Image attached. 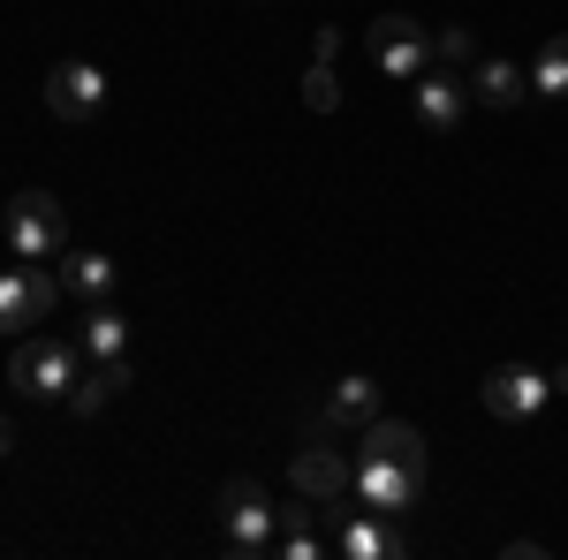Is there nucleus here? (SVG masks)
<instances>
[{
    "label": "nucleus",
    "mask_w": 568,
    "mask_h": 560,
    "mask_svg": "<svg viewBox=\"0 0 568 560\" xmlns=\"http://www.w3.org/2000/svg\"><path fill=\"white\" fill-rule=\"evenodd\" d=\"M84 342H61V334H23L8 356V387L31 394V401H69V387L84 379Z\"/></svg>",
    "instance_id": "1"
},
{
    "label": "nucleus",
    "mask_w": 568,
    "mask_h": 560,
    "mask_svg": "<svg viewBox=\"0 0 568 560\" xmlns=\"http://www.w3.org/2000/svg\"><path fill=\"white\" fill-rule=\"evenodd\" d=\"M273 538H281L273 492H265L258 477H227L220 485V546L235 560H258V553H273Z\"/></svg>",
    "instance_id": "2"
},
{
    "label": "nucleus",
    "mask_w": 568,
    "mask_h": 560,
    "mask_svg": "<svg viewBox=\"0 0 568 560\" xmlns=\"http://www.w3.org/2000/svg\"><path fill=\"white\" fill-rule=\"evenodd\" d=\"M8 251L31 258V265L69 251V213H61L53 190H23V197H8Z\"/></svg>",
    "instance_id": "3"
},
{
    "label": "nucleus",
    "mask_w": 568,
    "mask_h": 560,
    "mask_svg": "<svg viewBox=\"0 0 568 560\" xmlns=\"http://www.w3.org/2000/svg\"><path fill=\"white\" fill-rule=\"evenodd\" d=\"M364 53H372V69H379L387 84H409V77L433 61V31H425L417 16H379V23L364 31Z\"/></svg>",
    "instance_id": "4"
},
{
    "label": "nucleus",
    "mask_w": 568,
    "mask_h": 560,
    "mask_svg": "<svg viewBox=\"0 0 568 560\" xmlns=\"http://www.w3.org/2000/svg\"><path fill=\"white\" fill-rule=\"evenodd\" d=\"M45 114L69 122V130L99 122V114H106V69H99V61H53V77H45Z\"/></svg>",
    "instance_id": "5"
},
{
    "label": "nucleus",
    "mask_w": 568,
    "mask_h": 560,
    "mask_svg": "<svg viewBox=\"0 0 568 560\" xmlns=\"http://www.w3.org/2000/svg\"><path fill=\"white\" fill-rule=\"evenodd\" d=\"M433 470H409V462H387V455H356V508H379V516H402L425 500Z\"/></svg>",
    "instance_id": "6"
},
{
    "label": "nucleus",
    "mask_w": 568,
    "mask_h": 560,
    "mask_svg": "<svg viewBox=\"0 0 568 560\" xmlns=\"http://www.w3.org/2000/svg\"><path fill=\"white\" fill-rule=\"evenodd\" d=\"M53 296H61V281L39 273V265H8L0 273V334H23V326H45L53 318Z\"/></svg>",
    "instance_id": "7"
},
{
    "label": "nucleus",
    "mask_w": 568,
    "mask_h": 560,
    "mask_svg": "<svg viewBox=\"0 0 568 560\" xmlns=\"http://www.w3.org/2000/svg\"><path fill=\"white\" fill-rule=\"evenodd\" d=\"M554 401V379L546 371H530V364H500V371H485V409L500 417V425H524Z\"/></svg>",
    "instance_id": "8"
},
{
    "label": "nucleus",
    "mask_w": 568,
    "mask_h": 560,
    "mask_svg": "<svg viewBox=\"0 0 568 560\" xmlns=\"http://www.w3.org/2000/svg\"><path fill=\"white\" fill-rule=\"evenodd\" d=\"M409 106H417V122L433 136H447V130H463V114H470V84L455 69H417L409 77Z\"/></svg>",
    "instance_id": "9"
},
{
    "label": "nucleus",
    "mask_w": 568,
    "mask_h": 560,
    "mask_svg": "<svg viewBox=\"0 0 568 560\" xmlns=\"http://www.w3.org/2000/svg\"><path fill=\"white\" fill-rule=\"evenodd\" d=\"M288 485H296L304 500H326V508H334V500H349V492H356V462L311 439V447H296V462H288Z\"/></svg>",
    "instance_id": "10"
},
{
    "label": "nucleus",
    "mask_w": 568,
    "mask_h": 560,
    "mask_svg": "<svg viewBox=\"0 0 568 560\" xmlns=\"http://www.w3.org/2000/svg\"><path fill=\"white\" fill-rule=\"evenodd\" d=\"M334 553L342 560H394V553H409V538L394 530V516L364 508V516H349L342 530H334Z\"/></svg>",
    "instance_id": "11"
},
{
    "label": "nucleus",
    "mask_w": 568,
    "mask_h": 560,
    "mask_svg": "<svg viewBox=\"0 0 568 560\" xmlns=\"http://www.w3.org/2000/svg\"><path fill=\"white\" fill-rule=\"evenodd\" d=\"M318 417H326V431H364L372 417H379V387H372L364 371H349V379H334V387H326Z\"/></svg>",
    "instance_id": "12"
},
{
    "label": "nucleus",
    "mask_w": 568,
    "mask_h": 560,
    "mask_svg": "<svg viewBox=\"0 0 568 560\" xmlns=\"http://www.w3.org/2000/svg\"><path fill=\"white\" fill-rule=\"evenodd\" d=\"M470 99H478V106H500V114H508V106H524V99H530V69H524V61H508V53H493V61L478 53Z\"/></svg>",
    "instance_id": "13"
},
{
    "label": "nucleus",
    "mask_w": 568,
    "mask_h": 560,
    "mask_svg": "<svg viewBox=\"0 0 568 560\" xmlns=\"http://www.w3.org/2000/svg\"><path fill=\"white\" fill-rule=\"evenodd\" d=\"M364 439V455H387V462H409V470H433V447H425V431L402 425V417H372V425L356 431Z\"/></svg>",
    "instance_id": "14"
},
{
    "label": "nucleus",
    "mask_w": 568,
    "mask_h": 560,
    "mask_svg": "<svg viewBox=\"0 0 568 560\" xmlns=\"http://www.w3.org/2000/svg\"><path fill=\"white\" fill-rule=\"evenodd\" d=\"M53 281H61V296H77V303H106L122 273H114V258H106V251H69Z\"/></svg>",
    "instance_id": "15"
},
{
    "label": "nucleus",
    "mask_w": 568,
    "mask_h": 560,
    "mask_svg": "<svg viewBox=\"0 0 568 560\" xmlns=\"http://www.w3.org/2000/svg\"><path fill=\"white\" fill-rule=\"evenodd\" d=\"M122 387H130V356H91L84 379L69 387V409H77V417H99V409H106Z\"/></svg>",
    "instance_id": "16"
},
{
    "label": "nucleus",
    "mask_w": 568,
    "mask_h": 560,
    "mask_svg": "<svg viewBox=\"0 0 568 560\" xmlns=\"http://www.w3.org/2000/svg\"><path fill=\"white\" fill-rule=\"evenodd\" d=\"M84 356H130V318L106 310V303H91L84 310Z\"/></svg>",
    "instance_id": "17"
},
{
    "label": "nucleus",
    "mask_w": 568,
    "mask_h": 560,
    "mask_svg": "<svg viewBox=\"0 0 568 560\" xmlns=\"http://www.w3.org/2000/svg\"><path fill=\"white\" fill-rule=\"evenodd\" d=\"M530 91H546V99H568V31L538 45V61H530Z\"/></svg>",
    "instance_id": "18"
},
{
    "label": "nucleus",
    "mask_w": 568,
    "mask_h": 560,
    "mask_svg": "<svg viewBox=\"0 0 568 560\" xmlns=\"http://www.w3.org/2000/svg\"><path fill=\"white\" fill-rule=\"evenodd\" d=\"M433 61H439V69H478V39H470V23H439V31H433Z\"/></svg>",
    "instance_id": "19"
},
{
    "label": "nucleus",
    "mask_w": 568,
    "mask_h": 560,
    "mask_svg": "<svg viewBox=\"0 0 568 560\" xmlns=\"http://www.w3.org/2000/svg\"><path fill=\"white\" fill-rule=\"evenodd\" d=\"M304 106H311V114H334V106H342V84H334V61H311V77H304Z\"/></svg>",
    "instance_id": "20"
},
{
    "label": "nucleus",
    "mask_w": 568,
    "mask_h": 560,
    "mask_svg": "<svg viewBox=\"0 0 568 560\" xmlns=\"http://www.w3.org/2000/svg\"><path fill=\"white\" fill-rule=\"evenodd\" d=\"M334 53H342V31H334V23H326V31H318V39H311V61H334Z\"/></svg>",
    "instance_id": "21"
},
{
    "label": "nucleus",
    "mask_w": 568,
    "mask_h": 560,
    "mask_svg": "<svg viewBox=\"0 0 568 560\" xmlns=\"http://www.w3.org/2000/svg\"><path fill=\"white\" fill-rule=\"evenodd\" d=\"M546 379H554V394H568V364H554V371H546Z\"/></svg>",
    "instance_id": "22"
},
{
    "label": "nucleus",
    "mask_w": 568,
    "mask_h": 560,
    "mask_svg": "<svg viewBox=\"0 0 568 560\" xmlns=\"http://www.w3.org/2000/svg\"><path fill=\"white\" fill-rule=\"evenodd\" d=\"M0 462H8V417H0Z\"/></svg>",
    "instance_id": "23"
}]
</instances>
